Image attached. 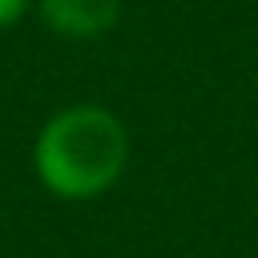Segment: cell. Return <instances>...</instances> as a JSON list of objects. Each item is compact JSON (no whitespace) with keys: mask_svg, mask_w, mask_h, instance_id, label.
Returning a JSON list of instances; mask_svg holds the SVG:
<instances>
[{"mask_svg":"<svg viewBox=\"0 0 258 258\" xmlns=\"http://www.w3.org/2000/svg\"><path fill=\"white\" fill-rule=\"evenodd\" d=\"M32 165L52 198L89 202L121 181L129 165V129L105 105H69L44 121Z\"/></svg>","mask_w":258,"mask_h":258,"instance_id":"6da1fadb","label":"cell"},{"mask_svg":"<svg viewBox=\"0 0 258 258\" xmlns=\"http://www.w3.org/2000/svg\"><path fill=\"white\" fill-rule=\"evenodd\" d=\"M36 12L64 40H97L121 20V0H36Z\"/></svg>","mask_w":258,"mask_h":258,"instance_id":"7a4b0ae2","label":"cell"},{"mask_svg":"<svg viewBox=\"0 0 258 258\" xmlns=\"http://www.w3.org/2000/svg\"><path fill=\"white\" fill-rule=\"evenodd\" d=\"M32 0H0V28H12L24 12H28Z\"/></svg>","mask_w":258,"mask_h":258,"instance_id":"3957f363","label":"cell"}]
</instances>
